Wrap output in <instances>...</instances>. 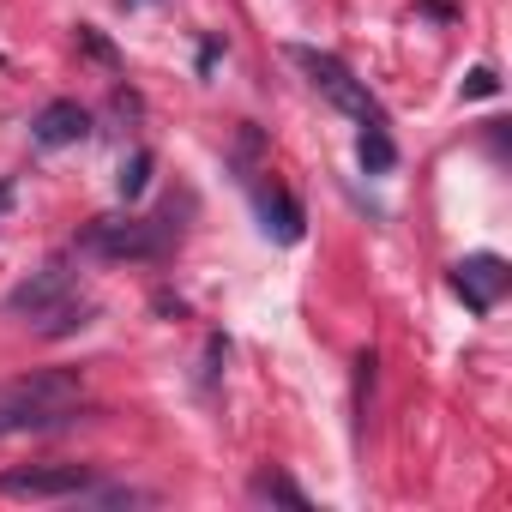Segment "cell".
<instances>
[{
  "mask_svg": "<svg viewBox=\"0 0 512 512\" xmlns=\"http://www.w3.org/2000/svg\"><path fill=\"white\" fill-rule=\"evenodd\" d=\"M506 260H494V253H470V260L452 266V290L476 308V314H494V302L506 296Z\"/></svg>",
  "mask_w": 512,
  "mask_h": 512,
  "instance_id": "obj_4",
  "label": "cell"
},
{
  "mask_svg": "<svg viewBox=\"0 0 512 512\" xmlns=\"http://www.w3.org/2000/svg\"><path fill=\"white\" fill-rule=\"evenodd\" d=\"M91 314H97L91 302H79V308L67 302V308H55V320L43 326V338H73V332H85V326H91Z\"/></svg>",
  "mask_w": 512,
  "mask_h": 512,
  "instance_id": "obj_11",
  "label": "cell"
},
{
  "mask_svg": "<svg viewBox=\"0 0 512 512\" xmlns=\"http://www.w3.org/2000/svg\"><path fill=\"white\" fill-rule=\"evenodd\" d=\"M175 235L169 217H97L85 229V247L109 253V260H151V253H163Z\"/></svg>",
  "mask_w": 512,
  "mask_h": 512,
  "instance_id": "obj_2",
  "label": "cell"
},
{
  "mask_svg": "<svg viewBox=\"0 0 512 512\" xmlns=\"http://www.w3.org/2000/svg\"><path fill=\"white\" fill-rule=\"evenodd\" d=\"M67 290H73V266L55 260V266H43L37 278H25V284L7 296V308H13V314H43V308H55Z\"/></svg>",
  "mask_w": 512,
  "mask_h": 512,
  "instance_id": "obj_6",
  "label": "cell"
},
{
  "mask_svg": "<svg viewBox=\"0 0 512 512\" xmlns=\"http://www.w3.org/2000/svg\"><path fill=\"white\" fill-rule=\"evenodd\" d=\"M253 494H260V500H284V506L308 512V494H302L290 476H278V470H260V476H253Z\"/></svg>",
  "mask_w": 512,
  "mask_h": 512,
  "instance_id": "obj_9",
  "label": "cell"
},
{
  "mask_svg": "<svg viewBox=\"0 0 512 512\" xmlns=\"http://www.w3.org/2000/svg\"><path fill=\"white\" fill-rule=\"evenodd\" d=\"M356 157H362V169H368V175H386V169L398 163V145L386 139V121H380V127H362V145H356Z\"/></svg>",
  "mask_w": 512,
  "mask_h": 512,
  "instance_id": "obj_8",
  "label": "cell"
},
{
  "mask_svg": "<svg viewBox=\"0 0 512 512\" xmlns=\"http://www.w3.org/2000/svg\"><path fill=\"white\" fill-rule=\"evenodd\" d=\"M31 139L43 145V151H61V145H79V139H91V115L73 103V97H55L37 121H31Z\"/></svg>",
  "mask_w": 512,
  "mask_h": 512,
  "instance_id": "obj_5",
  "label": "cell"
},
{
  "mask_svg": "<svg viewBox=\"0 0 512 512\" xmlns=\"http://www.w3.org/2000/svg\"><path fill=\"white\" fill-rule=\"evenodd\" d=\"M7 199H13V187H7V181H0V205H7Z\"/></svg>",
  "mask_w": 512,
  "mask_h": 512,
  "instance_id": "obj_14",
  "label": "cell"
},
{
  "mask_svg": "<svg viewBox=\"0 0 512 512\" xmlns=\"http://www.w3.org/2000/svg\"><path fill=\"white\" fill-rule=\"evenodd\" d=\"M97 476L85 464H31V470H0V494L13 500H73L91 494Z\"/></svg>",
  "mask_w": 512,
  "mask_h": 512,
  "instance_id": "obj_3",
  "label": "cell"
},
{
  "mask_svg": "<svg viewBox=\"0 0 512 512\" xmlns=\"http://www.w3.org/2000/svg\"><path fill=\"white\" fill-rule=\"evenodd\" d=\"M290 61H296V67H302V73H308L320 91H326V103H332V109L356 115L362 127H380V121H386V115H380V103H374V91H368V85H362V79H356V73H350L338 55H326V49H308V43H290Z\"/></svg>",
  "mask_w": 512,
  "mask_h": 512,
  "instance_id": "obj_1",
  "label": "cell"
},
{
  "mask_svg": "<svg viewBox=\"0 0 512 512\" xmlns=\"http://www.w3.org/2000/svg\"><path fill=\"white\" fill-rule=\"evenodd\" d=\"M260 211H266V229H278V241H302V205L290 193H260Z\"/></svg>",
  "mask_w": 512,
  "mask_h": 512,
  "instance_id": "obj_7",
  "label": "cell"
},
{
  "mask_svg": "<svg viewBox=\"0 0 512 512\" xmlns=\"http://www.w3.org/2000/svg\"><path fill=\"white\" fill-rule=\"evenodd\" d=\"M115 187H121V199H139V193L151 187V151H133V157L121 163V175H115Z\"/></svg>",
  "mask_w": 512,
  "mask_h": 512,
  "instance_id": "obj_10",
  "label": "cell"
},
{
  "mask_svg": "<svg viewBox=\"0 0 512 512\" xmlns=\"http://www.w3.org/2000/svg\"><path fill=\"white\" fill-rule=\"evenodd\" d=\"M79 49H85V55H91L97 67H121V55H115V43H109V37H103L97 25H79Z\"/></svg>",
  "mask_w": 512,
  "mask_h": 512,
  "instance_id": "obj_12",
  "label": "cell"
},
{
  "mask_svg": "<svg viewBox=\"0 0 512 512\" xmlns=\"http://www.w3.org/2000/svg\"><path fill=\"white\" fill-rule=\"evenodd\" d=\"M494 91H500V79H494L488 67H470V73H464V97H494Z\"/></svg>",
  "mask_w": 512,
  "mask_h": 512,
  "instance_id": "obj_13",
  "label": "cell"
}]
</instances>
